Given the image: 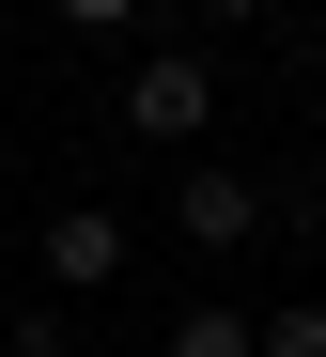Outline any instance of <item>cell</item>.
Here are the masks:
<instances>
[{
	"mask_svg": "<svg viewBox=\"0 0 326 357\" xmlns=\"http://www.w3.org/2000/svg\"><path fill=\"white\" fill-rule=\"evenodd\" d=\"M171 357H249V311L202 295V311H171Z\"/></svg>",
	"mask_w": 326,
	"mask_h": 357,
	"instance_id": "cell-5",
	"label": "cell"
},
{
	"mask_svg": "<svg viewBox=\"0 0 326 357\" xmlns=\"http://www.w3.org/2000/svg\"><path fill=\"white\" fill-rule=\"evenodd\" d=\"M47 16H62V31H124L140 0H47Z\"/></svg>",
	"mask_w": 326,
	"mask_h": 357,
	"instance_id": "cell-7",
	"label": "cell"
},
{
	"mask_svg": "<svg viewBox=\"0 0 326 357\" xmlns=\"http://www.w3.org/2000/svg\"><path fill=\"white\" fill-rule=\"evenodd\" d=\"M171 233L186 249H249V233H265V187H249L233 155H186L171 171Z\"/></svg>",
	"mask_w": 326,
	"mask_h": 357,
	"instance_id": "cell-3",
	"label": "cell"
},
{
	"mask_svg": "<svg viewBox=\"0 0 326 357\" xmlns=\"http://www.w3.org/2000/svg\"><path fill=\"white\" fill-rule=\"evenodd\" d=\"M0 357H78V311H62V295H31V311L0 326Z\"/></svg>",
	"mask_w": 326,
	"mask_h": 357,
	"instance_id": "cell-6",
	"label": "cell"
},
{
	"mask_svg": "<svg viewBox=\"0 0 326 357\" xmlns=\"http://www.w3.org/2000/svg\"><path fill=\"white\" fill-rule=\"evenodd\" d=\"M31 280L62 295V311H78V295H109V280H124V218H109V202H47V233H31Z\"/></svg>",
	"mask_w": 326,
	"mask_h": 357,
	"instance_id": "cell-2",
	"label": "cell"
},
{
	"mask_svg": "<svg viewBox=\"0 0 326 357\" xmlns=\"http://www.w3.org/2000/svg\"><path fill=\"white\" fill-rule=\"evenodd\" d=\"M218 125V63H202V47H140V63H124V140H202Z\"/></svg>",
	"mask_w": 326,
	"mask_h": 357,
	"instance_id": "cell-1",
	"label": "cell"
},
{
	"mask_svg": "<svg viewBox=\"0 0 326 357\" xmlns=\"http://www.w3.org/2000/svg\"><path fill=\"white\" fill-rule=\"evenodd\" d=\"M249 357H326V295H280V311L249 326Z\"/></svg>",
	"mask_w": 326,
	"mask_h": 357,
	"instance_id": "cell-4",
	"label": "cell"
},
{
	"mask_svg": "<svg viewBox=\"0 0 326 357\" xmlns=\"http://www.w3.org/2000/svg\"><path fill=\"white\" fill-rule=\"evenodd\" d=\"M186 16H265V0H186Z\"/></svg>",
	"mask_w": 326,
	"mask_h": 357,
	"instance_id": "cell-8",
	"label": "cell"
}]
</instances>
